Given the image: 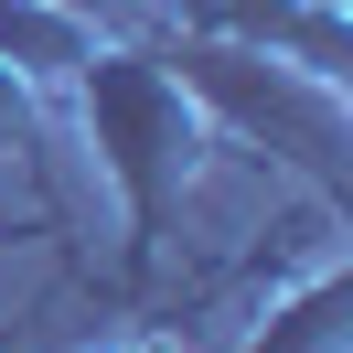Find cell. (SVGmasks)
<instances>
[{"instance_id":"1","label":"cell","mask_w":353,"mask_h":353,"mask_svg":"<svg viewBox=\"0 0 353 353\" xmlns=\"http://www.w3.org/2000/svg\"><path fill=\"white\" fill-rule=\"evenodd\" d=\"M65 97H75V118H86V139H97V172L118 182V214H129L118 289H150L161 257H172V214H182V193H193L214 129H203V108L182 97V75L161 65L150 32H97V54L65 75Z\"/></svg>"},{"instance_id":"2","label":"cell","mask_w":353,"mask_h":353,"mask_svg":"<svg viewBox=\"0 0 353 353\" xmlns=\"http://www.w3.org/2000/svg\"><path fill=\"white\" fill-rule=\"evenodd\" d=\"M150 43L182 75V97L203 108V129H236L257 150H279L321 193V214L353 225V108H343V86L279 65V54H246V43H203V32H150Z\"/></svg>"},{"instance_id":"3","label":"cell","mask_w":353,"mask_h":353,"mask_svg":"<svg viewBox=\"0 0 353 353\" xmlns=\"http://www.w3.org/2000/svg\"><path fill=\"white\" fill-rule=\"evenodd\" d=\"M353 343V279L343 257H310V279L268 310V332H246L236 353H343Z\"/></svg>"},{"instance_id":"4","label":"cell","mask_w":353,"mask_h":353,"mask_svg":"<svg viewBox=\"0 0 353 353\" xmlns=\"http://www.w3.org/2000/svg\"><path fill=\"white\" fill-rule=\"evenodd\" d=\"M108 353H182V321H150V332H129V343H108Z\"/></svg>"}]
</instances>
